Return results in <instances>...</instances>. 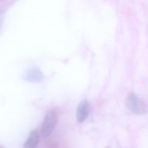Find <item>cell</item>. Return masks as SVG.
Listing matches in <instances>:
<instances>
[{"label":"cell","mask_w":148,"mask_h":148,"mask_svg":"<svg viewBox=\"0 0 148 148\" xmlns=\"http://www.w3.org/2000/svg\"><path fill=\"white\" fill-rule=\"evenodd\" d=\"M126 102H127V107L135 114L143 115L147 112L146 105L145 103L134 93L132 92L129 94Z\"/></svg>","instance_id":"cell-1"},{"label":"cell","mask_w":148,"mask_h":148,"mask_svg":"<svg viewBox=\"0 0 148 148\" xmlns=\"http://www.w3.org/2000/svg\"><path fill=\"white\" fill-rule=\"evenodd\" d=\"M57 123V116L53 111L46 113L41 126V133L43 137H48L52 133Z\"/></svg>","instance_id":"cell-2"},{"label":"cell","mask_w":148,"mask_h":148,"mask_svg":"<svg viewBox=\"0 0 148 148\" xmlns=\"http://www.w3.org/2000/svg\"><path fill=\"white\" fill-rule=\"evenodd\" d=\"M90 111L89 102L87 100H82L77 106L76 111V118L79 123H82L86 120Z\"/></svg>","instance_id":"cell-3"},{"label":"cell","mask_w":148,"mask_h":148,"mask_svg":"<svg viewBox=\"0 0 148 148\" xmlns=\"http://www.w3.org/2000/svg\"><path fill=\"white\" fill-rule=\"evenodd\" d=\"M23 78L25 81H29V82L37 83L41 81L44 76H43V73L40 71L39 68L33 67L26 71Z\"/></svg>","instance_id":"cell-4"},{"label":"cell","mask_w":148,"mask_h":148,"mask_svg":"<svg viewBox=\"0 0 148 148\" xmlns=\"http://www.w3.org/2000/svg\"><path fill=\"white\" fill-rule=\"evenodd\" d=\"M39 133L36 129L31 131L28 137L26 139L23 148H36L39 144Z\"/></svg>","instance_id":"cell-5"},{"label":"cell","mask_w":148,"mask_h":148,"mask_svg":"<svg viewBox=\"0 0 148 148\" xmlns=\"http://www.w3.org/2000/svg\"><path fill=\"white\" fill-rule=\"evenodd\" d=\"M0 148H4V147H1V146H0Z\"/></svg>","instance_id":"cell-6"}]
</instances>
